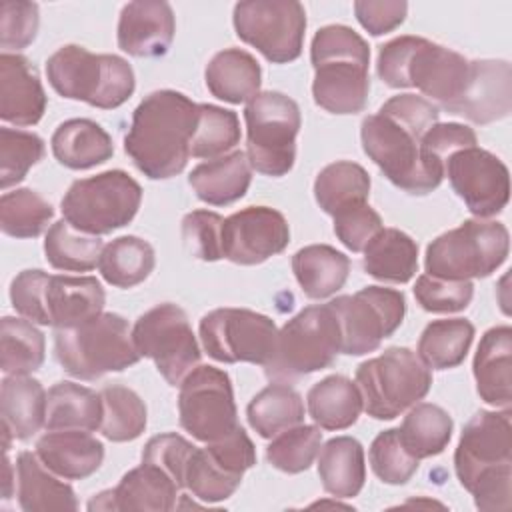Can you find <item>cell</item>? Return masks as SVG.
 <instances>
[{
	"mask_svg": "<svg viewBox=\"0 0 512 512\" xmlns=\"http://www.w3.org/2000/svg\"><path fill=\"white\" fill-rule=\"evenodd\" d=\"M438 114V106L428 98L398 94L360 124L366 156L408 194L424 196L436 190L444 178L428 164L422 150V138L438 122Z\"/></svg>",
	"mask_w": 512,
	"mask_h": 512,
	"instance_id": "cell-1",
	"label": "cell"
},
{
	"mask_svg": "<svg viewBox=\"0 0 512 512\" xmlns=\"http://www.w3.org/2000/svg\"><path fill=\"white\" fill-rule=\"evenodd\" d=\"M198 104L176 90L150 92L132 112L124 150L150 180L180 174L190 158Z\"/></svg>",
	"mask_w": 512,
	"mask_h": 512,
	"instance_id": "cell-2",
	"label": "cell"
},
{
	"mask_svg": "<svg viewBox=\"0 0 512 512\" xmlns=\"http://www.w3.org/2000/svg\"><path fill=\"white\" fill-rule=\"evenodd\" d=\"M474 62L420 36H398L378 50L376 72L390 88H418L454 114L472 80Z\"/></svg>",
	"mask_w": 512,
	"mask_h": 512,
	"instance_id": "cell-3",
	"label": "cell"
},
{
	"mask_svg": "<svg viewBox=\"0 0 512 512\" xmlns=\"http://www.w3.org/2000/svg\"><path fill=\"white\" fill-rule=\"evenodd\" d=\"M460 484L480 510H510L512 496V428L510 408L476 412L460 434L454 452Z\"/></svg>",
	"mask_w": 512,
	"mask_h": 512,
	"instance_id": "cell-4",
	"label": "cell"
},
{
	"mask_svg": "<svg viewBox=\"0 0 512 512\" xmlns=\"http://www.w3.org/2000/svg\"><path fill=\"white\" fill-rule=\"evenodd\" d=\"M314 68V102L330 114H356L366 108L370 92V48L344 24L320 28L310 46Z\"/></svg>",
	"mask_w": 512,
	"mask_h": 512,
	"instance_id": "cell-5",
	"label": "cell"
},
{
	"mask_svg": "<svg viewBox=\"0 0 512 512\" xmlns=\"http://www.w3.org/2000/svg\"><path fill=\"white\" fill-rule=\"evenodd\" d=\"M10 302L20 316L60 330L102 314L106 294L94 276H60L36 268L12 280Z\"/></svg>",
	"mask_w": 512,
	"mask_h": 512,
	"instance_id": "cell-6",
	"label": "cell"
},
{
	"mask_svg": "<svg viewBox=\"0 0 512 512\" xmlns=\"http://www.w3.org/2000/svg\"><path fill=\"white\" fill-rule=\"evenodd\" d=\"M50 86L68 100L112 110L122 106L136 88L132 66L116 54H94L78 44L58 48L46 60Z\"/></svg>",
	"mask_w": 512,
	"mask_h": 512,
	"instance_id": "cell-7",
	"label": "cell"
},
{
	"mask_svg": "<svg viewBox=\"0 0 512 512\" xmlns=\"http://www.w3.org/2000/svg\"><path fill=\"white\" fill-rule=\"evenodd\" d=\"M54 354L62 370L80 380L122 372L142 358L128 322L114 312H102L74 328L56 330Z\"/></svg>",
	"mask_w": 512,
	"mask_h": 512,
	"instance_id": "cell-8",
	"label": "cell"
},
{
	"mask_svg": "<svg viewBox=\"0 0 512 512\" xmlns=\"http://www.w3.org/2000/svg\"><path fill=\"white\" fill-rule=\"evenodd\" d=\"M356 386L368 416L392 420L430 392L432 370L410 348L394 346L356 368Z\"/></svg>",
	"mask_w": 512,
	"mask_h": 512,
	"instance_id": "cell-9",
	"label": "cell"
},
{
	"mask_svg": "<svg viewBox=\"0 0 512 512\" xmlns=\"http://www.w3.org/2000/svg\"><path fill=\"white\" fill-rule=\"evenodd\" d=\"M510 250L502 222L472 218L434 238L426 248V274L446 280L486 278L496 272Z\"/></svg>",
	"mask_w": 512,
	"mask_h": 512,
	"instance_id": "cell-10",
	"label": "cell"
},
{
	"mask_svg": "<svg viewBox=\"0 0 512 512\" xmlns=\"http://www.w3.org/2000/svg\"><path fill=\"white\" fill-rule=\"evenodd\" d=\"M342 352V332L336 310L316 304L300 310L280 330L276 350L264 366L274 380H294L332 366Z\"/></svg>",
	"mask_w": 512,
	"mask_h": 512,
	"instance_id": "cell-11",
	"label": "cell"
},
{
	"mask_svg": "<svg viewBox=\"0 0 512 512\" xmlns=\"http://www.w3.org/2000/svg\"><path fill=\"white\" fill-rule=\"evenodd\" d=\"M246 156L250 166L272 178L288 174L296 160L302 124L298 104L282 92H258L244 108Z\"/></svg>",
	"mask_w": 512,
	"mask_h": 512,
	"instance_id": "cell-12",
	"label": "cell"
},
{
	"mask_svg": "<svg viewBox=\"0 0 512 512\" xmlns=\"http://www.w3.org/2000/svg\"><path fill=\"white\" fill-rule=\"evenodd\" d=\"M142 202L140 184L124 170H106L70 184L60 208L76 230L92 236L110 234L132 222Z\"/></svg>",
	"mask_w": 512,
	"mask_h": 512,
	"instance_id": "cell-13",
	"label": "cell"
},
{
	"mask_svg": "<svg viewBox=\"0 0 512 512\" xmlns=\"http://www.w3.org/2000/svg\"><path fill=\"white\" fill-rule=\"evenodd\" d=\"M132 338L138 354L150 358L170 386H180L200 362V346L188 316L172 302L144 312L132 328Z\"/></svg>",
	"mask_w": 512,
	"mask_h": 512,
	"instance_id": "cell-14",
	"label": "cell"
},
{
	"mask_svg": "<svg viewBox=\"0 0 512 512\" xmlns=\"http://www.w3.org/2000/svg\"><path fill=\"white\" fill-rule=\"evenodd\" d=\"M236 36L268 62L286 64L302 54L306 10L294 0H246L234 6Z\"/></svg>",
	"mask_w": 512,
	"mask_h": 512,
	"instance_id": "cell-15",
	"label": "cell"
},
{
	"mask_svg": "<svg viewBox=\"0 0 512 512\" xmlns=\"http://www.w3.org/2000/svg\"><path fill=\"white\" fill-rule=\"evenodd\" d=\"M200 340L218 362L266 366L276 350L278 328L272 318L248 308H216L202 316Z\"/></svg>",
	"mask_w": 512,
	"mask_h": 512,
	"instance_id": "cell-16",
	"label": "cell"
},
{
	"mask_svg": "<svg viewBox=\"0 0 512 512\" xmlns=\"http://www.w3.org/2000/svg\"><path fill=\"white\" fill-rule=\"evenodd\" d=\"M330 306L336 310L342 352L348 356L378 350L382 340L400 328L406 314L404 294L384 286H366L352 296H338Z\"/></svg>",
	"mask_w": 512,
	"mask_h": 512,
	"instance_id": "cell-17",
	"label": "cell"
},
{
	"mask_svg": "<svg viewBox=\"0 0 512 512\" xmlns=\"http://www.w3.org/2000/svg\"><path fill=\"white\" fill-rule=\"evenodd\" d=\"M180 426L200 442H214L238 428L230 376L216 366H196L180 382Z\"/></svg>",
	"mask_w": 512,
	"mask_h": 512,
	"instance_id": "cell-18",
	"label": "cell"
},
{
	"mask_svg": "<svg viewBox=\"0 0 512 512\" xmlns=\"http://www.w3.org/2000/svg\"><path fill=\"white\" fill-rule=\"evenodd\" d=\"M256 464V448L242 426L228 436L194 448L186 468V488L202 502L230 498L246 470Z\"/></svg>",
	"mask_w": 512,
	"mask_h": 512,
	"instance_id": "cell-19",
	"label": "cell"
},
{
	"mask_svg": "<svg viewBox=\"0 0 512 512\" xmlns=\"http://www.w3.org/2000/svg\"><path fill=\"white\" fill-rule=\"evenodd\" d=\"M444 176H448L452 190L476 218L496 216L510 200L508 168L484 148L468 146L450 154Z\"/></svg>",
	"mask_w": 512,
	"mask_h": 512,
	"instance_id": "cell-20",
	"label": "cell"
},
{
	"mask_svg": "<svg viewBox=\"0 0 512 512\" xmlns=\"http://www.w3.org/2000/svg\"><path fill=\"white\" fill-rule=\"evenodd\" d=\"M288 242L286 218L268 206H248L222 224V258L240 266L262 264L284 252Z\"/></svg>",
	"mask_w": 512,
	"mask_h": 512,
	"instance_id": "cell-21",
	"label": "cell"
},
{
	"mask_svg": "<svg viewBox=\"0 0 512 512\" xmlns=\"http://www.w3.org/2000/svg\"><path fill=\"white\" fill-rule=\"evenodd\" d=\"M172 6L158 0L128 2L118 18V48L134 58L164 56L174 40Z\"/></svg>",
	"mask_w": 512,
	"mask_h": 512,
	"instance_id": "cell-22",
	"label": "cell"
},
{
	"mask_svg": "<svg viewBox=\"0 0 512 512\" xmlns=\"http://www.w3.org/2000/svg\"><path fill=\"white\" fill-rule=\"evenodd\" d=\"M180 486L162 468L142 462L122 476L116 488L96 494L88 510L168 512L176 506Z\"/></svg>",
	"mask_w": 512,
	"mask_h": 512,
	"instance_id": "cell-23",
	"label": "cell"
},
{
	"mask_svg": "<svg viewBox=\"0 0 512 512\" xmlns=\"http://www.w3.org/2000/svg\"><path fill=\"white\" fill-rule=\"evenodd\" d=\"M46 92L26 56H0V118L14 126H34L46 112Z\"/></svg>",
	"mask_w": 512,
	"mask_h": 512,
	"instance_id": "cell-24",
	"label": "cell"
},
{
	"mask_svg": "<svg viewBox=\"0 0 512 512\" xmlns=\"http://www.w3.org/2000/svg\"><path fill=\"white\" fill-rule=\"evenodd\" d=\"M472 80L458 104V116L474 124L502 120L512 108V72L506 60H472Z\"/></svg>",
	"mask_w": 512,
	"mask_h": 512,
	"instance_id": "cell-25",
	"label": "cell"
},
{
	"mask_svg": "<svg viewBox=\"0 0 512 512\" xmlns=\"http://www.w3.org/2000/svg\"><path fill=\"white\" fill-rule=\"evenodd\" d=\"M42 464L64 480L92 476L104 460V444L86 430H50L36 442Z\"/></svg>",
	"mask_w": 512,
	"mask_h": 512,
	"instance_id": "cell-26",
	"label": "cell"
},
{
	"mask_svg": "<svg viewBox=\"0 0 512 512\" xmlns=\"http://www.w3.org/2000/svg\"><path fill=\"white\" fill-rule=\"evenodd\" d=\"M512 330L508 324L494 326L480 338L474 356V380L478 396L496 406L512 404Z\"/></svg>",
	"mask_w": 512,
	"mask_h": 512,
	"instance_id": "cell-27",
	"label": "cell"
},
{
	"mask_svg": "<svg viewBox=\"0 0 512 512\" xmlns=\"http://www.w3.org/2000/svg\"><path fill=\"white\" fill-rule=\"evenodd\" d=\"M250 180L252 166L242 150L202 162L188 176L196 196L210 206H228L240 200L248 192Z\"/></svg>",
	"mask_w": 512,
	"mask_h": 512,
	"instance_id": "cell-28",
	"label": "cell"
},
{
	"mask_svg": "<svg viewBox=\"0 0 512 512\" xmlns=\"http://www.w3.org/2000/svg\"><path fill=\"white\" fill-rule=\"evenodd\" d=\"M16 496L24 512L76 510L78 502L70 484L58 480L38 454L20 452L16 458Z\"/></svg>",
	"mask_w": 512,
	"mask_h": 512,
	"instance_id": "cell-29",
	"label": "cell"
},
{
	"mask_svg": "<svg viewBox=\"0 0 512 512\" xmlns=\"http://www.w3.org/2000/svg\"><path fill=\"white\" fill-rule=\"evenodd\" d=\"M54 158L70 170H88L104 164L114 154L110 134L88 118L62 122L50 138Z\"/></svg>",
	"mask_w": 512,
	"mask_h": 512,
	"instance_id": "cell-30",
	"label": "cell"
},
{
	"mask_svg": "<svg viewBox=\"0 0 512 512\" xmlns=\"http://www.w3.org/2000/svg\"><path fill=\"white\" fill-rule=\"evenodd\" d=\"M206 88L218 100L230 104L250 102L262 84L258 60L240 48H226L212 56L204 72Z\"/></svg>",
	"mask_w": 512,
	"mask_h": 512,
	"instance_id": "cell-31",
	"label": "cell"
},
{
	"mask_svg": "<svg viewBox=\"0 0 512 512\" xmlns=\"http://www.w3.org/2000/svg\"><path fill=\"white\" fill-rule=\"evenodd\" d=\"M48 392L28 374H8L0 386L2 426H6L14 440L32 438L46 420Z\"/></svg>",
	"mask_w": 512,
	"mask_h": 512,
	"instance_id": "cell-32",
	"label": "cell"
},
{
	"mask_svg": "<svg viewBox=\"0 0 512 512\" xmlns=\"http://www.w3.org/2000/svg\"><path fill=\"white\" fill-rule=\"evenodd\" d=\"M318 476L322 488L334 498H354L366 480L364 448L352 436H336L318 452Z\"/></svg>",
	"mask_w": 512,
	"mask_h": 512,
	"instance_id": "cell-33",
	"label": "cell"
},
{
	"mask_svg": "<svg viewBox=\"0 0 512 512\" xmlns=\"http://www.w3.org/2000/svg\"><path fill=\"white\" fill-rule=\"evenodd\" d=\"M292 272L308 298L322 300L346 284L350 258L328 244H310L292 256Z\"/></svg>",
	"mask_w": 512,
	"mask_h": 512,
	"instance_id": "cell-34",
	"label": "cell"
},
{
	"mask_svg": "<svg viewBox=\"0 0 512 512\" xmlns=\"http://www.w3.org/2000/svg\"><path fill=\"white\" fill-rule=\"evenodd\" d=\"M308 414L322 430H346L362 412V396L346 376L332 374L316 382L306 394Z\"/></svg>",
	"mask_w": 512,
	"mask_h": 512,
	"instance_id": "cell-35",
	"label": "cell"
},
{
	"mask_svg": "<svg viewBox=\"0 0 512 512\" xmlns=\"http://www.w3.org/2000/svg\"><path fill=\"white\" fill-rule=\"evenodd\" d=\"M362 266L376 280L404 284L418 270V244L398 228H382L366 244Z\"/></svg>",
	"mask_w": 512,
	"mask_h": 512,
	"instance_id": "cell-36",
	"label": "cell"
},
{
	"mask_svg": "<svg viewBox=\"0 0 512 512\" xmlns=\"http://www.w3.org/2000/svg\"><path fill=\"white\" fill-rule=\"evenodd\" d=\"M102 398L100 392L74 384L56 382L46 398V430H100Z\"/></svg>",
	"mask_w": 512,
	"mask_h": 512,
	"instance_id": "cell-37",
	"label": "cell"
},
{
	"mask_svg": "<svg viewBox=\"0 0 512 512\" xmlns=\"http://www.w3.org/2000/svg\"><path fill=\"white\" fill-rule=\"evenodd\" d=\"M368 196L370 176L356 162H332L324 166L314 180V198L318 206L330 216L346 208L366 204Z\"/></svg>",
	"mask_w": 512,
	"mask_h": 512,
	"instance_id": "cell-38",
	"label": "cell"
},
{
	"mask_svg": "<svg viewBox=\"0 0 512 512\" xmlns=\"http://www.w3.org/2000/svg\"><path fill=\"white\" fill-rule=\"evenodd\" d=\"M248 424L262 436L274 438L276 434L302 424L304 402L302 396L286 382H274L262 388L246 408Z\"/></svg>",
	"mask_w": 512,
	"mask_h": 512,
	"instance_id": "cell-39",
	"label": "cell"
},
{
	"mask_svg": "<svg viewBox=\"0 0 512 512\" xmlns=\"http://www.w3.org/2000/svg\"><path fill=\"white\" fill-rule=\"evenodd\" d=\"M474 340V324L466 318L430 322L418 340V356L430 370H448L464 362Z\"/></svg>",
	"mask_w": 512,
	"mask_h": 512,
	"instance_id": "cell-40",
	"label": "cell"
},
{
	"mask_svg": "<svg viewBox=\"0 0 512 512\" xmlns=\"http://www.w3.org/2000/svg\"><path fill=\"white\" fill-rule=\"evenodd\" d=\"M454 422L450 414L430 402L414 404L398 428L404 448L418 460L438 456L452 438Z\"/></svg>",
	"mask_w": 512,
	"mask_h": 512,
	"instance_id": "cell-41",
	"label": "cell"
},
{
	"mask_svg": "<svg viewBox=\"0 0 512 512\" xmlns=\"http://www.w3.org/2000/svg\"><path fill=\"white\" fill-rule=\"evenodd\" d=\"M154 248L138 236H120L102 250L98 270L116 288H132L144 282L154 270Z\"/></svg>",
	"mask_w": 512,
	"mask_h": 512,
	"instance_id": "cell-42",
	"label": "cell"
},
{
	"mask_svg": "<svg viewBox=\"0 0 512 512\" xmlns=\"http://www.w3.org/2000/svg\"><path fill=\"white\" fill-rule=\"evenodd\" d=\"M104 250L100 236L84 234L64 218L54 222L44 240V254L52 268L64 272H88L98 266Z\"/></svg>",
	"mask_w": 512,
	"mask_h": 512,
	"instance_id": "cell-43",
	"label": "cell"
},
{
	"mask_svg": "<svg viewBox=\"0 0 512 512\" xmlns=\"http://www.w3.org/2000/svg\"><path fill=\"white\" fill-rule=\"evenodd\" d=\"M44 334L28 320L4 316L0 322V368L4 374H30L44 362Z\"/></svg>",
	"mask_w": 512,
	"mask_h": 512,
	"instance_id": "cell-44",
	"label": "cell"
},
{
	"mask_svg": "<svg viewBox=\"0 0 512 512\" xmlns=\"http://www.w3.org/2000/svg\"><path fill=\"white\" fill-rule=\"evenodd\" d=\"M102 424L100 432L112 442L136 440L146 428V404L122 384H110L100 390Z\"/></svg>",
	"mask_w": 512,
	"mask_h": 512,
	"instance_id": "cell-45",
	"label": "cell"
},
{
	"mask_svg": "<svg viewBox=\"0 0 512 512\" xmlns=\"http://www.w3.org/2000/svg\"><path fill=\"white\" fill-rule=\"evenodd\" d=\"M54 216V208L38 192L16 188L0 198V228L12 238L40 236Z\"/></svg>",
	"mask_w": 512,
	"mask_h": 512,
	"instance_id": "cell-46",
	"label": "cell"
},
{
	"mask_svg": "<svg viewBox=\"0 0 512 512\" xmlns=\"http://www.w3.org/2000/svg\"><path fill=\"white\" fill-rule=\"evenodd\" d=\"M240 142V122L236 112L214 106L198 104V124L190 142V156L194 158H220Z\"/></svg>",
	"mask_w": 512,
	"mask_h": 512,
	"instance_id": "cell-47",
	"label": "cell"
},
{
	"mask_svg": "<svg viewBox=\"0 0 512 512\" xmlns=\"http://www.w3.org/2000/svg\"><path fill=\"white\" fill-rule=\"evenodd\" d=\"M320 444L322 432L318 426L296 424L274 436L266 448V460L280 472L300 474L312 466Z\"/></svg>",
	"mask_w": 512,
	"mask_h": 512,
	"instance_id": "cell-48",
	"label": "cell"
},
{
	"mask_svg": "<svg viewBox=\"0 0 512 512\" xmlns=\"http://www.w3.org/2000/svg\"><path fill=\"white\" fill-rule=\"evenodd\" d=\"M44 158V140L26 130L0 128V186L8 190L10 186L22 182L32 166Z\"/></svg>",
	"mask_w": 512,
	"mask_h": 512,
	"instance_id": "cell-49",
	"label": "cell"
},
{
	"mask_svg": "<svg viewBox=\"0 0 512 512\" xmlns=\"http://www.w3.org/2000/svg\"><path fill=\"white\" fill-rule=\"evenodd\" d=\"M372 472L384 482L392 486L406 484L418 470V458H414L402 444L398 428H390L380 432L368 450Z\"/></svg>",
	"mask_w": 512,
	"mask_h": 512,
	"instance_id": "cell-50",
	"label": "cell"
},
{
	"mask_svg": "<svg viewBox=\"0 0 512 512\" xmlns=\"http://www.w3.org/2000/svg\"><path fill=\"white\" fill-rule=\"evenodd\" d=\"M474 296L470 280H446L422 274L414 284V298L426 312L450 314L464 310Z\"/></svg>",
	"mask_w": 512,
	"mask_h": 512,
	"instance_id": "cell-51",
	"label": "cell"
},
{
	"mask_svg": "<svg viewBox=\"0 0 512 512\" xmlns=\"http://www.w3.org/2000/svg\"><path fill=\"white\" fill-rule=\"evenodd\" d=\"M224 218L210 210H192L182 218V242L190 256L202 262L222 258Z\"/></svg>",
	"mask_w": 512,
	"mask_h": 512,
	"instance_id": "cell-52",
	"label": "cell"
},
{
	"mask_svg": "<svg viewBox=\"0 0 512 512\" xmlns=\"http://www.w3.org/2000/svg\"><path fill=\"white\" fill-rule=\"evenodd\" d=\"M194 448L196 446L180 434H158L146 442L142 450V462L162 468L182 490L186 488V468Z\"/></svg>",
	"mask_w": 512,
	"mask_h": 512,
	"instance_id": "cell-53",
	"label": "cell"
},
{
	"mask_svg": "<svg viewBox=\"0 0 512 512\" xmlns=\"http://www.w3.org/2000/svg\"><path fill=\"white\" fill-rule=\"evenodd\" d=\"M40 24L38 4L6 0L0 6V44L4 52L22 50L36 38Z\"/></svg>",
	"mask_w": 512,
	"mask_h": 512,
	"instance_id": "cell-54",
	"label": "cell"
},
{
	"mask_svg": "<svg viewBox=\"0 0 512 512\" xmlns=\"http://www.w3.org/2000/svg\"><path fill=\"white\" fill-rule=\"evenodd\" d=\"M332 218L336 238L352 252H362L366 244L384 228L380 214L368 202L346 208Z\"/></svg>",
	"mask_w": 512,
	"mask_h": 512,
	"instance_id": "cell-55",
	"label": "cell"
},
{
	"mask_svg": "<svg viewBox=\"0 0 512 512\" xmlns=\"http://www.w3.org/2000/svg\"><path fill=\"white\" fill-rule=\"evenodd\" d=\"M408 12V4L400 0H384V2H372V0H358L354 2V14L364 30L372 36H382L386 32H392L398 28Z\"/></svg>",
	"mask_w": 512,
	"mask_h": 512,
	"instance_id": "cell-56",
	"label": "cell"
},
{
	"mask_svg": "<svg viewBox=\"0 0 512 512\" xmlns=\"http://www.w3.org/2000/svg\"><path fill=\"white\" fill-rule=\"evenodd\" d=\"M12 496V464L8 458V452L4 456V498Z\"/></svg>",
	"mask_w": 512,
	"mask_h": 512,
	"instance_id": "cell-57",
	"label": "cell"
}]
</instances>
